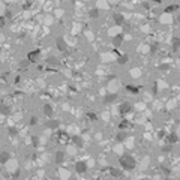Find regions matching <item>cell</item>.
Here are the masks:
<instances>
[{"label":"cell","instance_id":"6da1fadb","mask_svg":"<svg viewBox=\"0 0 180 180\" xmlns=\"http://www.w3.org/2000/svg\"><path fill=\"white\" fill-rule=\"evenodd\" d=\"M120 165H122L125 170H132L135 167V159L129 155H123L120 158Z\"/></svg>","mask_w":180,"mask_h":180},{"label":"cell","instance_id":"7a4b0ae2","mask_svg":"<svg viewBox=\"0 0 180 180\" xmlns=\"http://www.w3.org/2000/svg\"><path fill=\"white\" fill-rule=\"evenodd\" d=\"M131 110H132V105L129 104V102H122L120 107H119V113L120 114H128Z\"/></svg>","mask_w":180,"mask_h":180},{"label":"cell","instance_id":"3957f363","mask_svg":"<svg viewBox=\"0 0 180 180\" xmlns=\"http://www.w3.org/2000/svg\"><path fill=\"white\" fill-rule=\"evenodd\" d=\"M86 170H87V164H86L84 161H78V162H77V164H75V171H77V173L83 174Z\"/></svg>","mask_w":180,"mask_h":180},{"label":"cell","instance_id":"277c9868","mask_svg":"<svg viewBox=\"0 0 180 180\" xmlns=\"http://www.w3.org/2000/svg\"><path fill=\"white\" fill-rule=\"evenodd\" d=\"M54 161L57 162V164H62V162L65 161V152L59 150V152L56 153V156H54Z\"/></svg>","mask_w":180,"mask_h":180},{"label":"cell","instance_id":"5b68a950","mask_svg":"<svg viewBox=\"0 0 180 180\" xmlns=\"http://www.w3.org/2000/svg\"><path fill=\"white\" fill-rule=\"evenodd\" d=\"M38 57H39V53H38V51H30V53H29V62L35 63L36 60H38Z\"/></svg>","mask_w":180,"mask_h":180},{"label":"cell","instance_id":"8992f818","mask_svg":"<svg viewBox=\"0 0 180 180\" xmlns=\"http://www.w3.org/2000/svg\"><path fill=\"white\" fill-rule=\"evenodd\" d=\"M8 161H9V153L3 150L2 153H0V162H2V164H6Z\"/></svg>","mask_w":180,"mask_h":180},{"label":"cell","instance_id":"52a82bcc","mask_svg":"<svg viewBox=\"0 0 180 180\" xmlns=\"http://www.w3.org/2000/svg\"><path fill=\"white\" fill-rule=\"evenodd\" d=\"M44 114L47 116V117H51V116H53V107H51V105H44Z\"/></svg>","mask_w":180,"mask_h":180},{"label":"cell","instance_id":"ba28073f","mask_svg":"<svg viewBox=\"0 0 180 180\" xmlns=\"http://www.w3.org/2000/svg\"><path fill=\"white\" fill-rule=\"evenodd\" d=\"M57 48L60 50V51H66V44H65V41L63 39H57Z\"/></svg>","mask_w":180,"mask_h":180},{"label":"cell","instance_id":"9c48e42d","mask_svg":"<svg viewBox=\"0 0 180 180\" xmlns=\"http://www.w3.org/2000/svg\"><path fill=\"white\" fill-rule=\"evenodd\" d=\"M116 99H117V95H107L104 101H105V104H111V102H114Z\"/></svg>","mask_w":180,"mask_h":180},{"label":"cell","instance_id":"30bf717a","mask_svg":"<svg viewBox=\"0 0 180 180\" xmlns=\"http://www.w3.org/2000/svg\"><path fill=\"white\" fill-rule=\"evenodd\" d=\"M57 125H59V122H57V120H48V122L45 123V126H47V128H51V129H54V128H57Z\"/></svg>","mask_w":180,"mask_h":180},{"label":"cell","instance_id":"8fae6325","mask_svg":"<svg viewBox=\"0 0 180 180\" xmlns=\"http://www.w3.org/2000/svg\"><path fill=\"white\" fill-rule=\"evenodd\" d=\"M114 21H116L117 24H122V23H123V15L116 14V15H114Z\"/></svg>","mask_w":180,"mask_h":180},{"label":"cell","instance_id":"7c38bea8","mask_svg":"<svg viewBox=\"0 0 180 180\" xmlns=\"http://www.w3.org/2000/svg\"><path fill=\"white\" fill-rule=\"evenodd\" d=\"M122 41H123V36H122V35L116 36V38H114V45H120V44H122Z\"/></svg>","mask_w":180,"mask_h":180},{"label":"cell","instance_id":"4fadbf2b","mask_svg":"<svg viewBox=\"0 0 180 180\" xmlns=\"http://www.w3.org/2000/svg\"><path fill=\"white\" fill-rule=\"evenodd\" d=\"M173 50H174V51H177V50H179V39H177V38H174V39H173Z\"/></svg>","mask_w":180,"mask_h":180},{"label":"cell","instance_id":"5bb4252c","mask_svg":"<svg viewBox=\"0 0 180 180\" xmlns=\"http://www.w3.org/2000/svg\"><path fill=\"white\" fill-rule=\"evenodd\" d=\"M128 92H129V93H138V89H137V87H132V86H128Z\"/></svg>","mask_w":180,"mask_h":180},{"label":"cell","instance_id":"9a60e30c","mask_svg":"<svg viewBox=\"0 0 180 180\" xmlns=\"http://www.w3.org/2000/svg\"><path fill=\"white\" fill-rule=\"evenodd\" d=\"M98 15H99V11L98 9H92L90 11V17H92V18H96Z\"/></svg>","mask_w":180,"mask_h":180},{"label":"cell","instance_id":"2e32d148","mask_svg":"<svg viewBox=\"0 0 180 180\" xmlns=\"http://www.w3.org/2000/svg\"><path fill=\"white\" fill-rule=\"evenodd\" d=\"M168 140H170V143H176V141H177V135H176V134H171V135L168 137Z\"/></svg>","mask_w":180,"mask_h":180},{"label":"cell","instance_id":"e0dca14e","mask_svg":"<svg viewBox=\"0 0 180 180\" xmlns=\"http://www.w3.org/2000/svg\"><path fill=\"white\" fill-rule=\"evenodd\" d=\"M72 140H74V143H75L77 146H83V141L80 140V137H74V138H72Z\"/></svg>","mask_w":180,"mask_h":180},{"label":"cell","instance_id":"ac0fdd59","mask_svg":"<svg viewBox=\"0 0 180 180\" xmlns=\"http://www.w3.org/2000/svg\"><path fill=\"white\" fill-rule=\"evenodd\" d=\"M126 62H128V57H126V56L119 57V63H120V65H123V63H126Z\"/></svg>","mask_w":180,"mask_h":180},{"label":"cell","instance_id":"d6986e66","mask_svg":"<svg viewBox=\"0 0 180 180\" xmlns=\"http://www.w3.org/2000/svg\"><path fill=\"white\" fill-rule=\"evenodd\" d=\"M111 173H113V176H114V177H119V176H120V171H119V170H116V168H111Z\"/></svg>","mask_w":180,"mask_h":180},{"label":"cell","instance_id":"ffe728a7","mask_svg":"<svg viewBox=\"0 0 180 180\" xmlns=\"http://www.w3.org/2000/svg\"><path fill=\"white\" fill-rule=\"evenodd\" d=\"M117 140H119V141H123V140H125V134H119V135H117Z\"/></svg>","mask_w":180,"mask_h":180},{"label":"cell","instance_id":"44dd1931","mask_svg":"<svg viewBox=\"0 0 180 180\" xmlns=\"http://www.w3.org/2000/svg\"><path fill=\"white\" fill-rule=\"evenodd\" d=\"M35 123H38V119L36 117H32L30 119V125H35Z\"/></svg>","mask_w":180,"mask_h":180},{"label":"cell","instance_id":"7402d4cb","mask_svg":"<svg viewBox=\"0 0 180 180\" xmlns=\"http://www.w3.org/2000/svg\"><path fill=\"white\" fill-rule=\"evenodd\" d=\"M162 150H164V152L167 153V152H170V150H171V147H170V146H165V147H164V149H162Z\"/></svg>","mask_w":180,"mask_h":180},{"label":"cell","instance_id":"603a6c76","mask_svg":"<svg viewBox=\"0 0 180 180\" xmlns=\"http://www.w3.org/2000/svg\"><path fill=\"white\" fill-rule=\"evenodd\" d=\"M38 143H39L38 138H36V137H33V146H38Z\"/></svg>","mask_w":180,"mask_h":180},{"label":"cell","instance_id":"cb8c5ba5","mask_svg":"<svg viewBox=\"0 0 180 180\" xmlns=\"http://www.w3.org/2000/svg\"><path fill=\"white\" fill-rule=\"evenodd\" d=\"M2 111H3V114H8V113H9V110H8L6 107H3V108H2Z\"/></svg>","mask_w":180,"mask_h":180},{"label":"cell","instance_id":"d4e9b609","mask_svg":"<svg viewBox=\"0 0 180 180\" xmlns=\"http://www.w3.org/2000/svg\"><path fill=\"white\" fill-rule=\"evenodd\" d=\"M9 132H11V134H17V129H15V128H11Z\"/></svg>","mask_w":180,"mask_h":180}]
</instances>
